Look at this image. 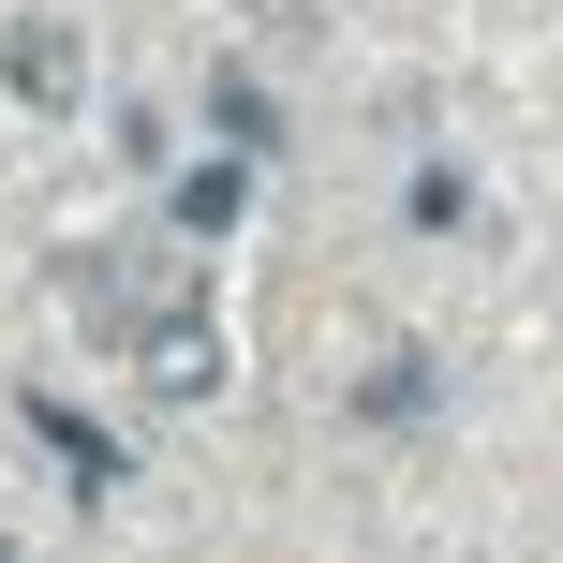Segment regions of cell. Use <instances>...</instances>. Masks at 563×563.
<instances>
[{"instance_id":"obj_5","label":"cell","mask_w":563,"mask_h":563,"mask_svg":"<svg viewBox=\"0 0 563 563\" xmlns=\"http://www.w3.org/2000/svg\"><path fill=\"white\" fill-rule=\"evenodd\" d=\"M0 563H15V549H0Z\"/></svg>"},{"instance_id":"obj_4","label":"cell","mask_w":563,"mask_h":563,"mask_svg":"<svg viewBox=\"0 0 563 563\" xmlns=\"http://www.w3.org/2000/svg\"><path fill=\"white\" fill-rule=\"evenodd\" d=\"M15 89H75V45L59 30H15Z\"/></svg>"},{"instance_id":"obj_2","label":"cell","mask_w":563,"mask_h":563,"mask_svg":"<svg viewBox=\"0 0 563 563\" xmlns=\"http://www.w3.org/2000/svg\"><path fill=\"white\" fill-rule=\"evenodd\" d=\"M178 223L223 238V223H238V164H194V178H178Z\"/></svg>"},{"instance_id":"obj_1","label":"cell","mask_w":563,"mask_h":563,"mask_svg":"<svg viewBox=\"0 0 563 563\" xmlns=\"http://www.w3.org/2000/svg\"><path fill=\"white\" fill-rule=\"evenodd\" d=\"M134 356H148V386H164V400H208V386H223V341H208V311H178V327H164V341H134Z\"/></svg>"},{"instance_id":"obj_3","label":"cell","mask_w":563,"mask_h":563,"mask_svg":"<svg viewBox=\"0 0 563 563\" xmlns=\"http://www.w3.org/2000/svg\"><path fill=\"white\" fill-rule=\"evenodd\" d=\"M371 416H430V356H386V371H371Z\"/></svg>"}]
</instances>
